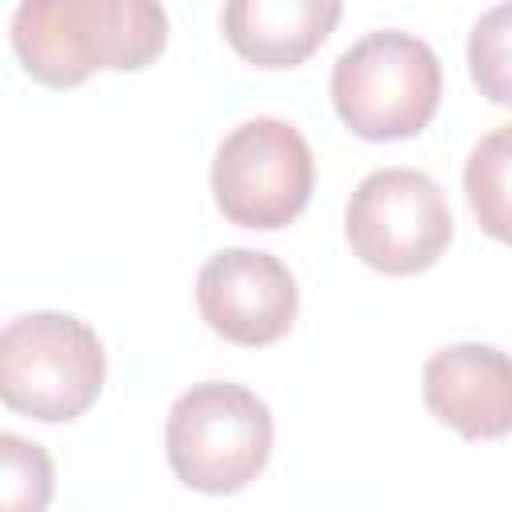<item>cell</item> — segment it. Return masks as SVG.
<instances>
[{
  "instance_id": "cell-10",
  "label": "cell",
  "mask_w": 512,
  "mask_h": 512,
  "mask_svg": "<svg viewBox=\"0 0 512 512\" xmlns=\"http://www.w3.org/2000/svg\"><path fill=\"white\" fill-rule=\"evenodd\" d=\"M464 196L476 224L492 240L512 244V124L476 140L464 160Z\"/></svg>"
},
{
  "instance_id": "cell-11",
  "label": "cell",
  "mask_w": 512,
  "mask_h": 512,
  "mask_svg": "<svg viewBox=\"0 0 512 512\" xmlns=\"http://www.w3.org/2000/svg\"><path fill=\"white\" fill-rule=\"evenodd\" d=\"M56 488V468L52 456L16 436H0V512H44Z\"/></svg>"
},
{
  "instance_id": "cell-12",
  "label": "cell",
  "mask_w": 512,
  "mask_h": 512,
  "mask_svg": "<svg viewBox=\"0 0 512 512\" xmlns=\"http://www.w3.org/2000/svg\"><path fill=\"white\" fill-rule=\"evenodd\" d=\"M468 72L480 96L512 108V4H496L472 24Z\"/></svg>"
},
{
  "instance_id": "cell-2",
  "label": "cell",
  "mask_w": 512,
  "mask_h": 512,
  "mask_svg": "<svg viewBox=\"0 0 512 512\" xmlns=\"http://www.w3.org/2000/svg\"><path fill=\"white\" fill-rule=\"evenodd\" d=\"M328 88L336 116L360 140H408L432 124L444 72L420 36L380 28L340 52Z\"/></svg>"
},
{
  "instance_id": "cell-7",
  "label": "cell",
  "mask_w": 512,
  "mask_h": 512,
  "mask_svg": "<svg viewBox=\"0 0 512 512\" xmlns=\"http://www.w3.org/2000/svg\"><path fill=\"white\" fill-rule=\"evenodd\" d=\"M196 308L216 336L240 348H264L292 328L300 292L288 264L272 252L224 248L196 272Z\"/></svg>"
},
{
  "instance_id": "cell-3",
  "label": "cell",
  "mask_w": 512,
  "mask_h": 512,
  "mask_svg": "<svg viewBox=\"0 0 512 512\" xmlns=\"http://www.w3.org/2000/svg\"><path fill=\"white\" fill-rule=\"evenodd\" d=\"M164 456L176 480L192 492H240L264 472L272 456V412L244 384H192L168 412Z\"/></svg>"
},
{
  "instance_id": "cell-4",
  "label": "cell",
  "mask_w": 512,
  "mask_h": 512,
  "mask_svg": "<svg viewBox=\"0 0 512 512\" xmlns=\"http://www.w3.org/2000/svg\"><path fill=\"white\" fill-rule=\"evenodd\" d=\"M104 388V344L68 312H28L0 332V400L32 420L84 416Z\"/></svg>"
},
{
  "instance_id": "cell-5",
  "label": "cell",
  "mask_w": 512,
  "mask_h": 512,
  "mask_svg": "<svg viewBox=\"0 0 512 512\" xmlns=\"http://www.w3.org/2000/svg\"><path fill=\"white\" fill-rule=\"evenodd\" d=\"M316 160L300 128L276 116L236 124L212 160V200L228 224L240 228H284L312 196Z\"/></svg>"
},
{
  "instance_id": "cell-9",
  "label": "cell",
  "mask_w": 512,
  "mask_h": 512,
  "mask_svg": "<svg viewBox=\"0 0 512 512\" xmlns=\"http://www.w3.org/2000/svg\"><path fill=\"white\" fill-rule=\"evenodd\" d=\"M340 12L336 0H232L220 28L248 64L296 68L328 40Z\"/></svg>"
},
{
  "instance_id": "cell-8",
  "label": "cell",
  "mask_w": 512,
  "mask_h": 512,
  "mask_svg": "<svg viewBox=\"0 0 512 512\" xmlns=\"http://www.w3.org/2000/svg\"><path fill=\"white\" fill-rule=\"evenodd\" d=\"M424 408L464 440L512 432V356L492 344H448L424 360Z\"/></svg>"
},
{
  "instance_id": "cell-1",
  "label": "cell",
  "mask_w": 512,
  "mask_h": 512,
  "mask_svg": "<svg viewBox=\"0 0 512 512\" xmlns=\"http://www.w3.org/2000/svg\"><path fill=\"white\" fill-rule=\"evenodd\" d=\"M168 44V16L152 0H24L12 12V52L48 88H76L92 72H140Z\"/></svg>"
},
{
  "instance_id": "cell-6",
  "label": "cell",
  "mask_w": 512,
  "mask_h": 512,
  "mask_svg": "<svg viewBox=\"0 0 512 512\" xmlns=\"http://www.w3.org/2000/svg\"><path fill=\"white\" fill-rule=\"evenodd\" d=\"M344 236L352 256L372 272L416 276L444 256L452 212L428 172L376 168L356 184L344 208Z\"/></svg>"
}]
</instances>
